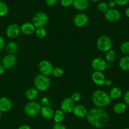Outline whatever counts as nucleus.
<instances>
[{"label": "nucleus", "instance_id": "nucleus-39", "mask_svg": "<svg viewBox=\"0 0 129 129\" xmlns=\"http://www.w3.org/2000/svg\"><path fill=\"white\" fill-rule=\"evenodd\" d=\"M41 103L44 106H48L49 105V100H48L47 98H46V97L42 98L41 99Z\"/></svg>", "mask_w": 129, "mask_h": 129}, {"label": "nucleus", "instance_id": "nucleus-46", "mask_svg": "<svg viewBox=\"0 0 129 129\" xmlns=\"http://www.w3.org/2000/svg\"><path fill=\"white\" fill-rule=\"evenodd\" d=\"M1 115H2V113H1V112H0V118H1Z\"/></svg>", "mask_w": 129, "mask_h": 129}, {"label": "nucleus", "instance_id": "nucleus-36", "mask_svg": "<svg viewBox=\"0 0 129 129\" xmlns=\"http://www.w3.org/2000/svg\"><path fill=\"white\" fill-rule=\"evenodd\" d=\"M58 0H46V3L48 6H54L56 5Z\"/></svg>", "mask_w": 129, "mask_h": 129}, {"label": "nucleus", "instance_id": "nucleus-10", "mask_svg": "<svg viewBox=\"0 0 129 129\" xmlns=\"http://www.w3.org/2000/svg\"><path fill=\"white\" fill-rule=\"evenodd\" d=\"M20 27L16 23H11L6 30V35L9 39H13L18 37L20 35Z\"/></svg>", "mask_w": 129, "mask_h": 129}, {"label": "nucleus", "instance_id": "nucleus-12", "mask_svg": "<svg viewBox=\"0 0 129 129\" xmlns=\"http://www.w3.org/2000/svg\"><path fill=\"white\" fill-rule=\"evenodd\" d=\"M105 18L110 22H116L120 20L121 15L118 10L114 8H110L104 13Z\"/></svg>", "mask_w": 129, "mask_h": 129}, {"label": "nucleus", "instance_id": "nucleus-15", "mask_svg": "<svg viewBox=\"0 0 129 129\" xmlns=\"http://www.w3.org/2000/svg\"><path fill=\"white\" fill-rule=\"evenodd\" d=\"M91 78H92L93 83L96 85L102 86L105 84L106 78H105L104 75L102 72L94 71L92 74Z\"/></svg>", "mask_w": 129, "mask_h": 129}, {"label": "nucleus", "instance_id": "nucleus-3", "mask_svg": "<svg viewBox=\"0 0 129 129\" xmlns=\"http://www.w3.org/2000/svg\"><path fill=\"white\" fill-rule=\"evenodd\" d=\"M34 84L37 90L39 91H46L50 87L51 82L48 76L40 74L35 76Z\"/></svg>", "mask_w": 129, "mask_h": 129}, {"label": "nucleus", "instance_id": "nucleus-26", "mask_svg": "<svg viewBox=\"0 0 129 129\" xmlns=\"http://www.w3.org/2000/svg\"><path fill=\"white\" fill-rule=\"evenodd\" d=\"M116 57V53L114 50H110L109 51L106 52V55H105V59H106V61L108 62H113L115 60Z\"/></svg>", "mask_w": 129, "mask_h": 129}, {"label": "nucleus", "instance_id": "nucleus-11", "mask_svg": "<svg viewBox=\"0 0 129 129\" xmlns=\"http://www.w3.org/2000/svg\"><path fill=\"white\" fill-rule=\"evenodd\" d=\"M61 110L64 113H69L73 112L75 107V102L70 97L63 99L61 103Z\"/></svg>", "mask_w": 129, "mask_h": 129}, {"label": "nucleus", "instance_id": "nucleus-7", "mask_svg": "<svg viewBox=\"0 0 129 129\" xmlns=\"http://www.w3.org/2000/svg\"><path fill=\"white\" fill-rule=\"evenodd\" d=\"M39 69L41 74L46 76L53 74L54 70L53 64L48 60H41L39 64Z\"/></svg>", "mask_w": 129, "mask_h": 129}, {"label": "nucleus", "instance_id": "nucleus-8", "mask_svg": "<svg viewBox=\"0 0 129 129\" xmlns=\"http://www.w3.org/2000/svg\"><path fill=\"white\" fill-rule=\"evenodd\" d=\"M16 57L13 54L6 55L1 60V65L3 66L5 70L10 69L13 68L16 64Z\"/></svg>", "mask_w": 129, "mask_h": 129}, {"label": "nucleus", "instance_id": "nucleus-25", "mask_svg": "<svg viewBox=\"0 0 129 129\" xmlns=\"http://www.w3.org/2000/svg\"><path fill=\"white\" fill-rule=\"evenodd\" d=\"M53 118L56 123H61L64 119V113L61 110H57L54 112Z\"/></svg>", "mask_w": 129, "mask_h": 129}, {"label": "nucleus", "instance_id": "nucleus-9", "mask_svg": "<svg viewBox=\"0 0 129 129\" xmlns=\"http://www.w3.org/2000/svg\"><path fill=\"white\" fill-rule=\"evenodd\" d=\"M106 60L101 57H96L93 59L91 62V66L95 71L102 72L106 70L108 68Z\"/></svg>", "mask_w": 129, "mask_h": 129}, {"label": "nucleus", "instance_id": "nucleus-41", "mask_svg": "<svg viewBox=\"0 0 129 129\" xmlns=\"http://www.w3.org/2000/svg\"><path fill=\"white\" fill-rule=\"evenodd\" d=\"M17 129H31L28 125H22Z\"/></svg>", "mask_w": 129, "mask_h": 129}, {"label": "nucleus", "instance_id": "nucleus-16", "mask_svg": "<svg viewBox=\"0 0 129 129\" xmlns=\"http://www.w3.org/2000/svg\"><path fill=\"white\" fill-rule=\"evenodd\" d=\"M35 26L32 23L25 22L20 26V31L23 34L25 35H31L35 31Z\"/></svg>", "mask_w": 129, "mask_h": 129}, {"label": "nucleus", "instance_id": "nucleus-47", "mask_svg": "<svg viewBox=\"0 0 129 129\" xmlns=\"http://www.w3.org/2000/svg\"><path fill=\"white\" fill-rule=\"evenodd\" d=\"M124 129H129V128H124Z\"/></svg>", "mask_w": 129, "mask_h": 129}, {"label": "nucleus", "instance_id": "nucleus-48", "mask_svg": "<svg viewBox=\"0 0 129 129\" xmlns=\"http://www.w3.org/2000/svg\"><path fill=\"white\" fill-rule=\"evenodd\" d=\"M106 1H110V0H106Z\"/></svg>", "mask_w": 129, "mask_h": 129}, {"label": "nucleus", "instance_id": "nucleus-13", "mask_svg": "<svg viewBox=\"0 0 129 129\" xmlns=\"http://www.w3.org/2000/svg\"><path fill=\"white\" fill-rule=\"evenodd\" d=\"M89 21V18L87 15L83 13H79L75 16L73 18V23L77 27H83L87 24Z\"/></svg>", "mask_w": 129, "mask_h": 129}, {"label": "nucleus", "instance_id": "nucleus-14", "mask_svg": "<svg viewBox=\"0 0 129 129\" xmlns=\"http://www.w3.org/2000/svg\"><path fill=\"white\" fill-rule=\"evenodd\" d=\"M13 103L9 98L6 97L0 98V112L1 113H6L11 110Z\"/></svg>", "mask_w": 129, "mask_h": 129}, {"label": "nucleus", "instance_id": "nucleus-1", "mask_svg": "<svg viewBox=\"0 0 129 129\" xmlns=\"http://www.w3.org/2000/svg\"><path fill=\"white\" fill-rule=\"evenodd\" d=\"M87 122L96 128H102L108 124L109 121L108 114L101 108H93L87 112Z\"/></svg>", "mask_w": 129, "mask_h": 129}, {"label": "nucleus", "instance_id": "nucleus-42", "mask_svg": "<svg viewBox=\"0 0 129 129\" xmlns=\"http://www.w3.org/2000/svg\"><path fill=\"white\" fill-rule=\"evenodd\" d=\"M105 84L107 86H111L112 84V81L110 79H106V81H105Z\"/></svg>", "mask_w": 129, "mask_h": 129}, {"label": "nucleus", "instance_id": "nucleus-30", "mask_svg": "<svg viewBox=\"0 0 129 129\" xmlns=\"http://www.w3.org/2000/svg\"><path fill=\"white\" fill-rule=\"evenodd\" d=\"M97 9L101 12L105 13L109 10L108 5L105 2H101L97 5Z\"/></svg>", "mask_w": 129, "mask_h": 129}, {"label": "nucleus", "instance_id": "nucleus-32", "mask_svg": "<svg viewBox=\"0 0 129 129\" xmlns=\"http://www.w3.org/2000/svg\"><path fill=\"white\" fill-rule=\"evenodd\" d=\"M70 98H72V100L74 102H77L80 100L81 95L78 92H75V93H73V94H72V96H71Z\"/></svg>", "mask_w": 129, "mask_h": 129}, {"label": "nucleus", "instance_id": "nucleus-21", "mask_svg": "<svg viewBox=\"0 0 129 129\" xmlns=\"http://www.w3.org/2000/svg\"><path fill=\"white\" fill-rule=\"evenodd\" d=\"M39 95V91L35 88H29L25 92V96L29 101H34Z\"/></svg>", "mask_w": 129, "mask_h": 129}, {"label": "nucleus", "instance_id": "nucleus-27", "mask_svg": "<svg viewBox=\"0 0 129 129\" xmlns=\"http://www.w3.org/2000/svg\"><path fill=\"white\" fill-rule=\"evenodd\" d=\"M8 7L5 2L0 1V17L6 16L8 13Z\"/></svg>", "mask_w": 129, "mask_h": 129}, {"label": "nucleus", "instance_id": "nucleus-44", "mask_svg": "<svg viewBox=\"0 0 129 129\" xmlns=\"http://www.w3.org/2000/svg\"><path fill=\"white\" fill-rule=\"evenodd\" d=\"M125 15L127 16L128 18H129V7L127 8L125 10Z\"/></svg>", "mask_w": 129, "mask_h": 129}, {"label": "nucleus", "instance_id": "nucleus-24", "mask_svg": "<svg viewBox=\"0 0 129 129\" xmlns=\"http://www.w3.org/2000/svg\"><path fill=\"white\" fill-rule=\"evenodd\" d=\"M122 94V91L118 87H114L112 89L110 90V95L111 99L116 100L118 99L119 98H120Z\"/></svg>", "mask_w": 129, "mask_h": 129}, {"label": "nucleus", "instance_id": "nucleus-20", "mask_svg": "<svg viewBox=\"0 0 129 129\" xmlns=\"http://www.w3.org/2000/svg\"><path fill=\"white\" fill-rule=\"evenodd\" d=\"M126 105L125 103H122V102H119V103H116L113 108L114 113L117 115L123 114L126 111Z\"/></svg>", "mask_w": 129, "mask_h": 129}, {"label": "nucleus", "instance_id": "nucleus-31", "mask_svg": "<svg viewBox=\"0 0 129 129\" xmlns=\"http://www.w3.org/2000/svg\"><path fill=\"white\" fill-rule=\"evenodd\" d=\"M64 74V71L63 69L60 68H54V70L53 72V75L56 78H60Z\"/></svg>", "mask_w": 129, "mask_h": 129}, {"label": "nucleus", "instance_id": "nucleus-35", "mask_svg": "<svg viewBox=\"0 0 129 129\" xmlns=\"http://www.w3.org/2000/svg\"><path fill=\"white\" fill-rule=\"evenodd\" d=\"M123 99L125 104H126V105L129 106V89L125 92V94H124Z\"/></svg>", "mask_w": 129, "mask_h": 129}, {"label": "nucleus", "instance_id": "nucleus-43", "mask_svg": "<svg viewBox=\"0 0 129 129\" xmlns=\"http://www.w3.org/2000/svg\"><path fill=\"white\" fill-rule=\"evenodd\" d=\"M5 68H4L3 67V66L1 64V65H0V75H2V74L5 73Z\"/></svg>", "mask_w": 129, "mask_h": 129}, {"label": "nucleus", "instance_id": "nucleus-38", "mask_svg": "<svg viewBox=\"0 0 129 129\" xmlns=\"http://www.w3.org/2000/svg\"><path fill=\"white\" fill-rule=\"evenodd\" d=\"M5 45V39L2 36L0 35V51L3 50V49L4 48Z\"/></svg>", "mask_w": 129, "mask_h": 129}, {"label": "nucleus", "instance_id": "nucleus-5", "mask_svg": "<svg viewBox=\"0 0 129 129\" xmlns=\"http://www.w3.org/2000/svg\"><path fill=\"white\" fill-rule=\"evenodd\" d=\"M97 48L102 52H106L111 50L112 47V42L110 38L106 35H101L97 39Z\"/></svg>", "mask_w": 129, "mask_h": 129}, {"label": "nucleus", "instance_id": "nucleus-29", "mask_svg": "<svg viewBox=\"0 0 129 129\" xmlns=\"http://www.w3.org/2000/svg\"><path fill=\"white\" fill-rule=\"evenodd\" d=\"M120 50L121 52L126 55L129 54V41L125 42L120 46Z\"/></svg>", "mask_w": 129, "mask_h": 129}, {"label": "nucleus", "instance_id": "nucleus-2", "mask_svg": "<svg viewBox=\"0 0 129 129\" xmlns=\"http://www.w3.org/2000/svg\"><path fill=\"white\" fill-rule=\"evenodd\" d=\"M92 100L96 107L101 108L109 106L111 102L109 94L101 89H97L94 92L92 96Z\"/></svg>", "mask_w": 129, "mask_h": 129}, {"label": "nucleus", "instance_id": "nucleus-40", "mask_svg": "<svg viewBox=\"0 0 129 129\" xmlns=\"http://www.w3.org/2000/svg\"><path fill=\"white\" fill-rule=\"evenodd\" d=\"M108 5L109 7H110V8H113L116 6V3L115 2V1H110Z\"/></svg>", "mask_w": 129, "mask_h": 129}, {"label": "nucleus", "instance_id": "nucleus-33", "mask_svg": "<svg viewBox=\"0 0 129 129\" xmlns=\"http://www.w3.org/2000/svg\"><path fill=\"white\" fill-rule=\"evenodd\" d=\"M61 5L64 7H69L73 5V0H61Z\"/></svg>", "mask_w": 129, "mask_h": 129}, {"label": "nucleus", "instance_id": "nucleus-18", "mask_svg": "<svg viewBox=\"0 0 129 129\" xmlns=\"http://www.w3.org/2000/svg\"><path fill=\"white\" fill-rule=\"evenodd\" d=\"M73 6L78 11H83L89 6L88 0H73Z\"/></svg>", "mask_w": 129, "mask_h": 129}, {"label": "nucleus", "instance_id": "nucleus-23", "mask_svg": "<svg viewBox=\"0 0 129 129\" xmlns=\"http://www.w3.org/2000/svg\"><path fill=\"white\" fill-rule=\"evenodd\" d=\"M6 50L8 54L14 55L18 50V45L15 42H10L6 45Z\"/></svg>", "mask_w": 129, "mask_h": 129}, {"label": "nucleus", "instance_id": "nucleus-22", "mask_svg": "<svg viewBox=\"0 0 129 129\" xmlns=\"http://www.w3.org/2000/svg\"><path fill=\"white\" fill-rule=\"evenodd\" d=\"M119 66L125 71H129V55H126L120 59Z\"/></svg>", "mask_w": 129, "mask_h": 129}, {"label": "nucleus", "instance_id": "nucleus-19", "mask_svg": "<svg viewBox=\"0 0 129 129\" xmlns=\"http://www.w3.org/2000/svg\"><path fill=\"white\" fill-rule=\"evenodd\" d=\"M40 113L43 118L46 119H51L53 117L54 112L49 106H44L41 107Z\"/></svg>", "mask_w": 129, "mask_h": 129}, {"label": "nucleus", "instance_id": "nucleus-28", "mask_svg": "<svg viewBox=\"0 0 129 129\" xmlns=\"http://www.w3.org/2000/svg\"><path fill=\"white\" fill-rule=\"evenodd\" d=\"M35 35L39 39H42V38L45 37L46 35L47 34L46 30L45 29L44 27L42 28H38L35 30Z\"/></svg>", "mask_w": 129, "mask_h": 129}, {"label": "nucleus", "instance_id": "nucleus-17", "mask_svg": "<svg viewBox=\"0 0 129 129\" xmlns=\"http://www.w3.org/2000/svg\"><path fill=\"white\" fill-rule=\"evenodd\" d=\"M73 113L77 118H83L87 116V108L82 105H77L75 106L73 110Z\"/></svg>", "mask_w": 129, "mask_h": 129}, {"label": "nucleus", "instance_id": "nucleus-6", "mask_svg": "<svg viewBox=\"0 0 129 129\" xmlns=\"http://www.w3.org/2000/svg\"><path fill=\"white\" fill-rule=\"evenodd\" d=\"M48 16L45 13L37 12L33 16L32 23L35 28L44 27L48 22Z\"/></svg>", "mask_w": 129, "mask_h": 129}, {"label": "nucleus", "instance_id": "nucleus-4", "mask_svg": "<svg viewBox=\"0 0 129 129\" xmlns=\"http://www.w3.org/2000/svg\"><path fill=\"white\" fill-rule=\"evenodd\" d=\"M40 105L35 101H30L24 107V112L25 115L29 117H36L40 112Z\"/></svg>", "mask_w": 129, "mask_h": 129}, {"label": "nucleus", "instance_id": "nucleus-37", "mask_svg": "<svg viewBox=\"0 0 129 129\" xmlns=\"http://www.w3.org/2000/svg\"><path fill=\"white\" fill-rule=\"evenodd\" d=\"M53 129H67L66 128L65 126L63 125L61 123H55L53 125Z\"/></svg>", "mask_w": 129, "mask_h": 129}, {"label": "nucleus", "instance_id": "nucleus-45", "mask_svg": "<svg viewBox=\"0 0 129 129\" xmlns=\"http://www.w3.org/2000/svg\"><path fill=\"white\" fill-rule=\"evenodd\" d=\"M90 1H92V2H97V1H100V0H90Z\"/></svg>", "mask_w": 129, "mask_h": 129}, {"label": "nucleus", "instance_id": "nucleus-34", "mask_svg": "<svg viewBox=\"0 0 129 129\" xmlns=\"http://www.w3.org/2000/svg\"><path fill=\"white\" fill-rule=\"evenodd\" d=\"M115 2L116 3V5L123 6L127 5L129 2V0H115Z\"/></svg>", "mask_w": 129, "mask_h": 129}]
</instances>
